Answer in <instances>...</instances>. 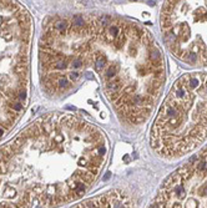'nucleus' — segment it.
I'll use <instances>...</instances> for the list:
<instances>
[{
  "mask_svg": "<svg viewBox=\"0 0 207 208\" xmlns=\"http://www.w3.org/2000/svg\"><path fill=\"white\" fill-rule=\"evenodd\" d=\"M43 89L70 91L92 70L117 113L131 123L149 119L165 81L160 46L140 25L109 15L56 16L39 44Z\"/></svg>",
  "mask_w": 207,
  "mask_h": 208,
  "instance_id": "nucleus-1",
  "label": "nucleus"
},
{
  "mask_svg": "<svg viewBox=\"0 0 207 208\" xmlns=\"http://www.w3.org/2000/svg\"><path fill=\"white\" fill-rule=\"evenodd\" d=\"M107 152V138L99 127L71 113L51 112L0 147V160L34 202L55 208L91 188Z\"/></svg>",
  "mask_w": 207,
  "mask_h": 208,
  "instance_id": "nucleus-2",
  "label": "nucleus"
},
{
  "mask_svg": "<svg viewBox=\"0 0 207 208\" xmlns=\"http://www.w3.org/2000/svg\"><path fill=\"white\" fill-rule=\"evenodd\" d=\"M207 138V74L190 72L173 84L151 127L152 150L180 157Z\"/></svg>",
  "mask_w": 207,
  "mask_h": 208,
  "instance_id": "nucleus-3",
  "label": "nucleus"
},
{
  "mask_svg": "<svg viewBox=\"0 0 207 208\" xmlns=\"http://www.w3.org/2000/svg\"><path fill=\"white\" fill-rule=\"evenodd\" d=\"M31 37V16L24 5L0 2V140L28 106Z\"/></svg>",
  "mask_w": 207,
  "mask_h": 208,
  "instance_id": "nucleus-4",
  "label": "nucleus"
},
{
  "mask_svg": "<svg viewBox=\"0 0 207 208\" xmlns=\"http://www.w3.org/2000/svg\"><path fill=\"white\" fill-rule=\"evenodd\" d=\"M161 29L165 44L179 60L207 65V2H166Z\"/></svg>",
  "mask_w": 207,
  "mask_h": 208,
  "instance_id": "nucleus-5",
  "label": "nucleus"
},
{
  "mask_svg": "<svg viewBox=\"0 0 207 208\" xmlns=\"http://www.w3.org/2000/svg\"><path fill=\"white\" fill-rule=\"evenodd\" d=\"M151 208H207V148L170 176Z\"/></svg>",
  "mask_w": 207,
  "mask_h": 208,
  "instance_id": "nucleus-6",
  "label": "nucleus"
},
{
  "mask_svg": "<svg viewBox=\"0 0 207 208\" xmlns=\"http://www.w3.org/2000/svg\"><path fill=\"white\" fill-rule=\"evenodd\" d=\"M33 204L31 193L10 177L0 160V208H31Z\"/></svg>",
  "mask_w": 207,
  "mask_h": 208,
  "instance_id": "nucleus-7",
  "label": "nucleus"
},
{
  "mask_svg": "<svg viewBox=\"0 0 207 208\" xmlns=\"http://www.w3.org/2000/svg\"><path fill=\"white\" fill-rule=\"evenodd\" d=\"M70 208H132V203L123 192L110 191Z\"/></svg>",
  "mask_w": 207,
  "mask_h": 208,
  "instance_id": "nucleus-8",
  "label": "nucleus"
}]
</instances>
